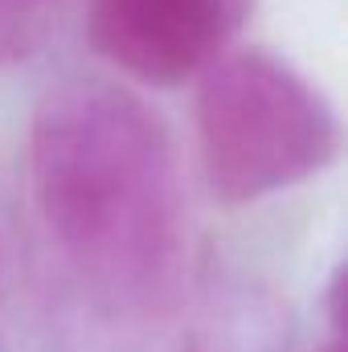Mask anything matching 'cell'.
Returning a JSON list of instances; mask_svg holds the SVG:
<instances>
[{"label": "cell", "instance_id": "cell-1", "mask_svg": "<svg viewBox=\"0 0 348 352\" xmlns=\"http://www.w3.org/2000/svg\"><path fill=\"white\" fill-rule=\"evenodd\" d=\"M29 192L45 242L90 307L148 320L180 291L188 221L164 119L102 78L54 87L29 119Z\"/></svg>", "mask_w": 348, "mask_h": 352}, {"label": "cell", "instance_id": "cell-2", "mask_svg": "<svg viewBox=\"0 0 348 352\" xmlns=\"http://www.w3.org/2000/svg\"><path fill=\"white\" fill-rule=\"evenodd\" d=\"M197 144L209 192L250 205L324 173L340 152V119L291 62L226 50L197 87Z\"/></svg>", "mask_w": 348, "mask_h": 352}, {"label": "cell", "instance_id": "cell-3", "mask_svg": "<svg viewBox=\"0 0 348 352\" xmlns=\"http://www.w3.org/2000/svg\"><path fill=\"white\" fill-rule=\"evenodd\" d=\"M254 0H90V41L123 74L176 87L205 74Z\"/></svg>", "mask_w": 348, "mask_h": 352}, {"label": "cell", "instance_id": "cell-4", "mask_svg": "<svg viewBox=\"0 0 348 352\" xmlns=\"http://www.w3.org/2000/svg\"><path fill=\"white\" fill-rule=\"evenodd\" d=\"M54 0H0V58H25L45 29Z\"/></svg>", "mask_w": 348, "mask_h": 352}]
</instances>
